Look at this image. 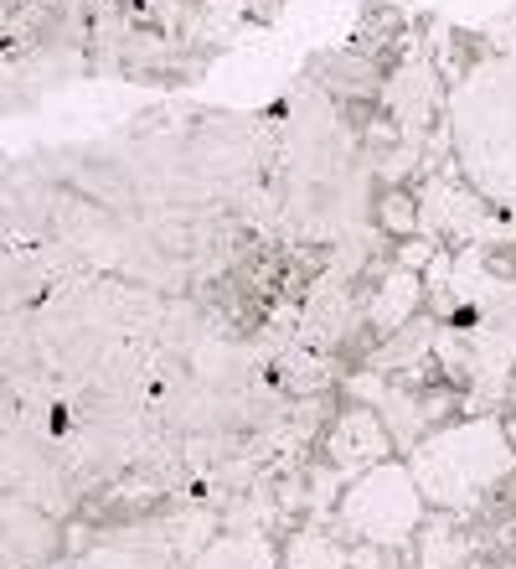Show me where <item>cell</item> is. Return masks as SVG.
Masks as SVG:
<instances>
[{"label": "cell", "mask_w": 516, "mask_h": 569, "mask_svg": "<svg viewBox=\"0 0 516 569\" xmlns=\"http://www.w3.org/2000/svg\"><path fill=\"white\" fill-rule=\"evenodd\" d=\"M512 466H516V450L506 446L502 425L465 420V425H444V430L424 435L413 446L408 471L428 502H439V508H471Z\"/></svg>", "instance_id": "cell-1"}, {"label": "cell", "mask_w": 516, "mask_h": 569, "mask_svg": "<svg viewBox=\"0 0 516 569\" xmlns=\"http://www.w3.org/2000/svg\"><path fill=\"white\" fill-rule=\"evenodd\" d=\"M418 518H424V492H418L408 466L398 461L367 466L341 497V523L352 528V539H367L377 549L408 543Z\"/></svg>", "instance_id": "cell-2"}, {"label": "cell", "mask_w": 516, "mask_h": 569, "mask_svg": "<svg viewBox=\"0 0 516 569\" xmlns=\"http://www.w3.org/2000/svg\"><path fill=\"white\" fill-rule=\"evenodd\" d=\"M418 306H424V274L393 264L367 296V321L377 331H403L418 316Z\"/></svg>", "instance_id": "cell-3"}, {"label": "cell", "mask_w": 516, "mask_h": 569, "mask_svg": "<svg viewBox=\"0 0 516 569\" xmlns=\"http://www.w3.org/2000/svg\"><path fill=\"white\" fill-rule=\"evenodd\" d=\"M331 461L346 471V466H377L383 461V450H387V430H383V420L372 415V409H346L336 420V430H331Z\"/></svg>", "instance_id": "cell-4"}, {"label": "cell", "mask_w": 516, "mask_h": 569, "mask_svg": "<svg viewBox=\"0 0 516 569\" xmlns=\"http://www.w3.org/2000/svg\"><path fill=\"white\" fill-rule=\"evenodd\" d=\"M192 569H274V543L253 528H237L222 539H206L202 555H192Z\"/></svg>", "instance_id": "cell-5"}, {"label": "cell", "mask_w": 516, "mask_h": 569, "mask_svg": "<svg viewBox=\"0 0 516 569\" xmlns=\"http://www.w3.org/2000/svg\"><path fill=\"white\" fill-rule=\"evenodd\" d=\"M284 565L290 569H352V549L325 533V528H300L290 549H284Z\"/></svg>", "instance_id": "cell-6"}, {"label": "cell", "mask_w": 516, "mask_h": 569, "mask_svg": "<svg viewBox=\"0 0 516 569\" xmlns=\"http://www.w3.org/2000/svg\"><path fill=\"white\" fill-rule=\"evenodd\" d=\"M377 223L393 228V233H403V239H413V233H418V197L387 192L383 202H377Z\"/></svg>", "instance_id": "cell-7"}, {"label": "cell", "mask_w": 516, "mask_h": 569, "mask_svg": "<svg viewBox=\"0 0 516 569\" xmlns=\"http://www.w3.org/2000/svg\"><path fill=\"white\" fill-rule=\"evenodd\" d=\"M459 555H465V543L455 539V528L434 523V533L424 539V569H455Z\"/></svg>", "instance_id": "cell-8"}, {"label": "cell", "mask_w": 516, "mask_h": 569, "mask_svg": "<svg viewBox=\"0 0 516 569\" xmlns=\"http://www.w3.org/2000/svg\"><path fill=\"white\" fill-rule=\"evenodd\" d=\"M134 6H165V0H134Z\"/></svg>", "instance_id": "cell-9"}]
</instances>
